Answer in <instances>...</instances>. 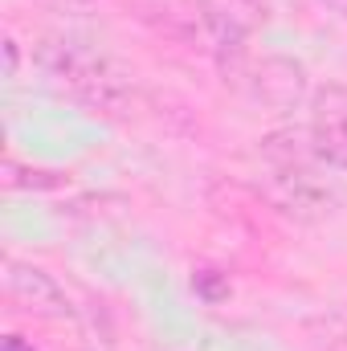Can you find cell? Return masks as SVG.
Here are the masks:
<instances>
[{
  "label": "cell",
  "mask_w": 347,
  "mask_h": 351,
  "mask_svg": "<svg viewBox=\"0 0 347 351\" xmlns=\"http://www.w3.org/2000/svg\"><path fill=\"white\" fill-rule=\"evenodd\" d=\"M37 66L53 82H62L70 94L86 98L94 106H115L123 98V90H127L123 74L98 49H90L82 41H45L37 49Z\"/></svg>",
  "instance_id": "cell-1"
},
{
  "label": "cell",
  "mask_w": 347,
  "mask_h": 351,
  "mask_svg": "<svg viewBox=\"0 0 347 351\" xmlns=\"http://www.w3.org/2000/svg\"><path fill=\"white\" fill-rule=\"evenodd\" d=\"M265 196L274 200L278 213H286L294 221H323V217H331L339 208V188L319 176V164L270 172Z\"/></svg>",
  "instance_id": "cell-2"
},
{
  "label": "cell",
  "mask_w": 347,
  "mask_h": 351,
  "mask_svg": "<svg viewBox=\"0 0 347 351\" xmlns=\"http://www.w3.org/2000/svg\"><path fill=\"white\" fill-rule=\"evenodd\" d=\"M311 147L323 168L347 172V86L323 82L311 90Z\"/></svg>",
  "instance_id": "cell-3"
},
{
  "label": "cell",
  "mask_w": 347,
  "mask_h": 351,
  "mask_svg": "<svg viewBox=\"0 0 347 351\" xmlns=\"http://www.w3.org/2000/svg\"><path fill=\"white\" fill-rule=\"evenodd\" d=\"M250 94L258 98L261 106L270 110H294L307 94H311V82H307V66L298 58H286V53H265L261 62L246 66V78H241Z\"/></svg>",
  "instance_id": "cell-4"
},
{
  "label": "cell",
  "mask_w": 347,
  "mask_h": 351,
  "mask_svg": "<svg viewBox=\"0 0 347 351\" xmlns=\"http://www.w3.org/2000/svg\"><path fill=\"white\" fill-rule=\"evenodd\" d=\"M4 290L29 315H41V319H74V306H70L66 290L58 286V278L45 274L41 265H33V262L8 258L4 262Z\"/></svg>",
  "instance_id": "cell-5"
},
{
  "label": "cell",
  "mask_w": 347,
  "mask_h": 351,
  "mask_svg": "<svg viewBox=\"0 0 347 351\" xmlns=\"http://www.w3.org/2000/svg\"><path fill=\"white\" fill-rule=\"evenodd\" d=\"M0 184L8 192H53V188L66 184V176L49 172V168H29V164H21V160L8 156L4 168H0Z\"/></svg>",
  "instance_id": "cell-6"
},
{
  "label": "cell",
  "mask_w": 347,
  "mask_h": 351,
  "mask_svg": "<svg viewBox=\"0 0 347 351\" xmlns=\"http://www.w3.org/2000/svg\"><path fill=\"white\" fill-rule=\"evenodd\" d=\"M192 294H196L200 302H208V306H221V302L233 294L229 274L217 269V265H200V269H192Z\"/></svg>",
  "instance_id": "cell-7"
},
{
  "label": "cell",
  "mask_w": 347,
  "mask_h": 351,
  "mask_svg": "<svg viewBox=\"0 0 347 351\" xmlns=\"http://www.w3.org/2000/svg\"><path fill=\"white\" fill-rule=\"evenodd\" d=\"M0 49H4V70H0V78H16V70H21V45H16V37H4L0 41Z\"/></svg>",
  "instance_id": "cell-8"
},
{
  "label": "cell",
  "mask_w": 347,
  "mask_h": 351,
  "mask_svg": "<svg viewBox=\"0 0 347 351\" xmlns=\"http://www.w3.org/2000/svg\"><path fill=\"white\" fill-rule=\"evenodd\" d=\"M0 351H33V343H25L21 335H4V343H0Z\"/></svg>",
  "instance_id": "cell-9"
},
{
  "label": "cell",
  "mask_w": 347,
  "mask_h": 351,
  "mask_svg": "<svg viewBox=\"0 0 347 351\" xmlns=\"http://www.w3.org/2000/svg\"><path fill=\"white\" fill-rule=\"evenodd\" d=\"M45 4H53V8H66V12H74V8H86L90 0H45Z\"/></svg>",
  "instance_id": "cell-10"
},
{
  "label": "cell",
  "mask_w": 347,
  "mask_h": 351,
  "mask_svg": "<svg viewBox=\"0 0 347 351\" xmlns=\"http://www.w3.org/2000/svg\"><path fill=\"white\" fill-rule=\"evenodd\" d=\"M323 4H327L335 16H344V21H347V0H323Z\"/></svg>",
  "instance_id": "cell-11"
},
{
  "label": "cell",
  "mask_w": 347,
  "mask_h": 351,
  "mask_svg": "<svg viewBox=\"0 0 347 351\" xmlns=\"http://www.w3.org/2000/svg\"><path fill=\"white\" fill-rule=\"evenodd\" d=\"M344 351H347V335H344Z\"/></svg>",
  "instance_id": "cell-12"
}]
</instances>
